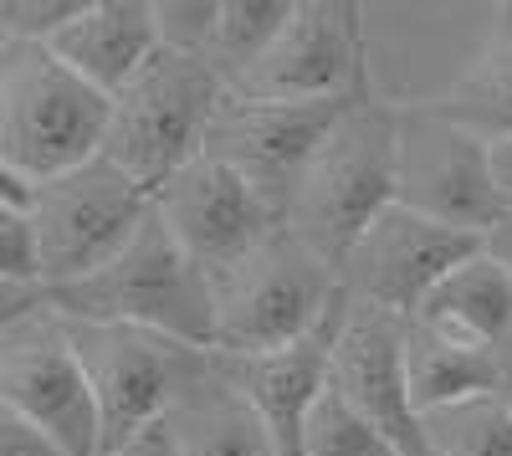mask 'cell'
Listing matches in <instances>:
<instances>
[{
	"label": "cell",
	"mask_w": 512,
	"mask_h": 456,
	"mask_svg": "<svg viewBox=\"0 0 512 456\" xmlns=\"http://www.w3.org/2000/svg\"><path fill=\"white\" fill-rule=\"evenodd\" d=\"M482 236L451 231L431 216L410 211V205H384V211L364 226V236L349 246V257L338 262V287L349 303L415 318L425 293L472 252H482Z\"/></svg>",
	"instance_id": "11"
},
{
	"label": "cell",
	"mask_w": 512,
	"mask_h": 456,
	"mask_svg": "<svg viewBox=\"0 0 512 456\" xmlns=\"http://www.w3.org/2000/svg\"><path fill=\"white\" fill-rule=\"evenodd\" d=\"M154 21H159V47L164 52L210 57L221 0H154Z\"/></svg>",
	"instance_id": "24"
},
{
	"label": "cell",
	"mask_w": 512,
	"mask_h": 456,
	"mask_svg": "<svg viewBox=\"0 0 512 456\" xmlns=\"http://www.w3.org/2000/svg\"><path fill=\"white\" fill-rule=\"evenodd\" d=\"M328 385L364 421H374L390 436L400 456H425L420 416L410 405V380H405V318L344 298L328 354Z\"/></svg>",
	"instance_id": "14"
},
{
	"label": "cell",
	"mask_w": 512,
	"mask_h": 456,
	"mask_svg": "<svg viewBox=\"0 0 512 456\" xmlns=\"http://www.w3.org/2000/svg\"><path fill=\"white\" fill-rule=\"evenodd\" d=\"M0 405L47 431L67 456H98V400L88 385V369L77 359L67 334V318L52 308H36L0 339Z\"/></svg>",
	"instance_id": "10"
},
{
	"label": "cell",
	"mask_w": 512,
	"mask_h": 456,
	"mask_svg": "<svg viewBox=\"0 0 512 456\" xmlns=\"http://www.w3.org/2000/svg\"><path fill=\"white\" fill-rule=\"evenodd\" d=\"M88 0H6L0 6V31L16 41H52L62 26L82 16Z\"/></svg>",
	"instance_id": "25"
},
{
	"label": "cell",
	"mask_w": 512,
	"mask_h": 456,
	"mask_svg": "<svg viewBox=\"0 0 512 456\" xmlns=\"http://www.w3.org/2000/svg\"><path fill=\"white\" fill-rule=\"evenodd\" d=\"M395 200L482 241L507 216L492 180V144L441 118L431 103H400Z\"/></svg>",
	"instance_id": "8"
},
{
	"label": "cell",
	"mask_w": 512,
	"mask_h": 456,
	"mask_svg": "<svg viewBox=\"0 0 512 456\" xmlns=\"http://www.w3.org/2000/svg\"><path fill=\"white\" fill-rule=\"evenodd\" d=\"M425 456H512V395H472L420 416Z\"/></svg>",
	"instance_id": "21"
},
{
	"label": "cell",
	"mask_w": 512,
	"mask_h": 456,
	"mask_svg": "<svg viewBox=\"0 0 512 456\" xmlns=\"http://www.w3.org/2000/svg\"><path fill=\"white\" fill-rule=\"evenodd\" d=\"M349 103H256L226 93L216 123H210L205 154L231 164V170L262 195V205L287 226L297 180L313 164L318 144L338 123Z\"/></svg>",
	"instance_id": "12"
},
{
	"label": "cell",
	"mask_w": 512,
	"mask_h": 456,
	"mask_svg": "<svg viewBox=\"0 0 512 456\" xmlns=\"http://www.w3.org/2000/svg\"><path fill=\"white\" fill-rule=\"evenodd\" d=\"M36 308H47V287H41V282H6V277H0V339H6L21 318H31Z\"/></svg>",
	"instance_id": "28"
},
{
	"label": "cell",
	"mask_w": 512,
	"mask_h": 456,
	"mask_svg": "<svg viewBox=\"0 0 512 456\" xmlns=\"http://www.w3.org/2000/svg\"><path fill=\"white\" fill-rule=\"evenodd\" d=\"M395 154H400V103L359 98L338 113L313 164L297 180L287 231L318 252L333 272L349 257L364 226L395 205Z\"/></svg>",
	"instance_id": "2"
},
{
	"label": "cell",
	"mask_w": 512,
	"mask_h": 456,
	"mask_svg": "<svg viewBox=\"0 0 512 456\" xmlns=\"http://www.w3.org/2000/svg\"><path fill=\"white\" fill-rule=\"evenodd\" d=\"M405 380H410L415 416H425L436 405L472 400V395H512L507 359L497 349L456 344L415 318H405Z\"/></svg>",
	"instance_id": "18"
},
{
	"label": "cell",
	"mask_w": 512,
	"mask_h": 456,
	"mask_svg": "<svg viewBox=\"0 0 512 456\" xmlns=\"http://www.w3.org/2000/svg\"><path fill=\"white\" fill-rule=\"evenodd\" d=\"M47 308L72 323H128L216 354L210 277L180 252V241L164 231L159 216H149L144 231L93 277L52 287Z\"/></svg>",
	"instance_id": "3"
},
{
	"label": "cell",
	"mask_w": 512,
	"mask_h": 456,
	"mask_svg": "<svg viewBox=\"0 0 512 456\" xmlns=\"http://www.w3.org/2000/svg\"><path fill=\"white\" fill-rule=\"evenodd\" d=\"M0 36H6V31H0ZM26 200H31V195H26L6 170H0V205H11V211H26Z\"/></svg>",
	"instance_id": "32"
},
{
	"label": "cell",
	"mask_w": 512,
	"mask_h": 456,
	"mask_svg": "<svg viewBox=\"0 0 512 456\" xmlns=\"http://www.w3.org/2000/svg\"><path fill=\"white\" fill-rule=\"evenodd\" d=\"M415 323L436 328V334L472 344V349H507L512 344V272L487 252H472L466 262H456L425 303L415 308Z\"/></svg>",
	"instance_id": "17"
},
{
	"label": "cell",
	"mask_w": 512,
	"mask_h": 456,
	"mask_svg": "<svg viewBox=\"0 0 512 456\" xmlns=\"http://www.w3.org/2000/svg\"><path fill=\"white\" fill-rule=\"evenodd\" d=\"M149 216H154V195L103 154L52 185H36L26 200L36 282L52 293V287L93 277L144 231Z\"/></svg>",
	"instance_id": "7"
},
{
	"label": "cell",
	"mask_w": 512,
	"mask_h": 456,
	"mask_svg": "<svg viewBox=\"0 0 512 456\" xmlns=\"http://www.w3.org/2000/svg\"><path fill=\"white\" fill-rule=\"evenodd\" d=\"M0 456H67L41 426L16 416L11 405H0Z\"/></svg>",
	"instance_id": "27"
},
{
	"label": "cell",
	"mask_w": 512,
	"mask_h": 456,
	"mask_svg": "<svg viewBox=\"0 0 512 456\" xmlns=\"http://www.w3.org/2000/svg\"><path fill=\"white\" fill-rule=\"evenodd\" d=\"M492 180H497V195L512 211V134L507 139H492Z\"/></svg>",
	"instance_id": "30"
},
{
	"label": "cell",
	"mask_w": 512,
	"mask_h": 456,
	"mask_svg": "<svg viewBox=\"0 0 512 456\" xmlns=\"http://www.w3.org/2000/svg\"><path fill=\"white\" fill-rule=\"evenodd\" d=\"M303 456H400V451H395V441L384 436L374 421H364L359 410L328 385L318 395V405L308 410Z\"/></svg>",
	"instance_id": "23"
},
{
	"label": "cell",
	"mask_w": 512,
	"mask_h": 456,
	"mask_svg": "<svg viewBox=\"0 0 512 456\" xmlns=\"http://www.w3.org/2000/svg\"><path fill=\"white\" fill-rule=\"evenodd\" d=\"M226 93L231 88L205 57H185V52L159 47L144 62V72L128 82L123 93H113L103 159L118 164L128 180L154 195L164 180H175L190 159L205 154L210 123H216Z\"/></svg>",
	"instance_id": "5"
},
{
	"label": "cell",
	"mask_w": 512,
	"mask_h": 456,
	"mask_svg": "<svg viewBox=\"0 0 512 456\" xmlns=\"http://www.w3.org/2000/svg\"><path fill=\"white\" fill-rule=\"evenodd\" d=\"M425 103H431L441 118L472 129L487 144L512 134V0H502V6L492 11L487 36L472 52V62Z\"/></svg>",
	"instance_id": "19"
},
{
	"label": "cell",
	"mask_w": 512,
	"mask_h": 456,
	"mask_svg": "<svg viewBox=\"0 0 512 456\" xmlns=\"http://www.w3.org/2000/svg\"><path fill=\"white\" fill-rule=\"evenodd\" d=\"M0 277L6 282H36V252H31L26 211H6V205H0Z\"/></svg>",
	"instance_id": "26"
},
{
	"label": "cell",
	"mask_w": 512,
	"mask_h": 456,
	"mask_svg": "<svg viewBox=\"0 0 512 456\" xmlns=\"http://www.w3.org/2000/svg\"><path fill=\"white\" fill-rule=\"evenodd\" d=\"M210 303H216V354L246 359L277 354L323 328L344 303V287L318 252L282 226L256 252L210 277Z\"/></svg>",
	"instance_id": "4"
},
{
	"label": "cell",
	"mask_w": 512,
	"mask_h": 456,
	"mask_svg": "<svg viewBox=\"0 0 512 456\" xmlns=\"http://www.w3.org/2000/svg\"><path fill=\"white\" fill-rule=\"evenodd\" d=\"M6 211H11V205H6Z\"/></svg>",
	"instance_id": "34"
},
{
	"label": "cell",
	"mask_w": 512,
	"mask_h": 456,
	"mask_svg": "<svg viewBox=\"0 0 512 456\" xmlns=\"http://www.w3.org/2000/svg\"><path fill=\"white\" fill-rule=\"evenodd\" d=\"M502 359H507V380H512V344H507V349H502Z\"/></svg>",
	"instance_id": "33"
},
{
	"label": "cell",
	"mask_w": 512,
	"mask_h": 456,
	"mask_svg": "<svg viewBox=\"0 0 512 456\" xmlns=\"http://www.w3.org/2000/svg\"><path fill=\"white\" fill-rule=\"evenodd\" d=\"M67 334L77 344V359L88 369V385L98 400V431L103 451H123L144 431L164 426L175 410L216 375V354L149 334V328L128 323H72Z\"/></svg>",
	"instance_id": "6"
},
{
	"label": "cell",
	"mask_w": 512,
	"mask_h": 456,
	"mask_svg": "<svg viewBox=\"0 0 512 456\" xmlns=\"http://www.w3.org/2000/svg\"><path fill=\"white\" fill-rule=\"evenodd\" d=\"M154 216L205 277L226 272L231 262L256 252L272 231H282V221L262 205V195L231 164L210 154L190 159L175 180H164L154 190Z\"/></svg>",
	"instance_id": "13"
},
{
	"label": "cell",
	"mask_w": 512,
	"mask_h": 456,
	"mask_svg": "<svg viewBox=\"0 0 512 456\" xmlns=\"http://www.w3.org/2000/svg\"><path fill=\"white\" fill-rule=\"evenodd\" d=\"M338 313H344V303H338ZM338 313L323 328H313L308 339H297V344H287L277 354H246V359L216 354L221 385L256 416L272 456H303L308 410L328 390V354H333Z\"/></svg>",
	"instance_id": "15"
},
{
	"label": "cell",
	"mask_w": 512,
	"mask_h": 456,
	"mask_svg": "<svg viewBox=\"0 0 512 456\" xmlns=\"http://www.w3.org/2000/svg\"><path fill=\"white\" fill-rule=\"evenodd\" d=\"M169 431H175L180 456H272L256 416L221 385V375H210L169 416Z\"/></svg>",
	"instance_id": "20"
},
{
	"label": "cell",
	"mask_w": 512,
	"mask_h": 456,
	"mask_svg": "<svg viewBox=\"0 0 512 456\" xmlns=\"http://www.w3.org/2000/svg\"><path fill=\"white\" fill-rule=\"evenodd\" d=\"M256 103H359L369 88L364 11L354 0H297L282 36L231 88Z\"/></svg>",
	"instance_id": "9"
},
{
	"label": "cell",
	"mask_w": 512,
	"mask_h": 456,
	"mask_svg": "<svg viewBox=\"0 0 512 456\" xmlns=\"http://www.w3.org/2000/svg\"><path fill=\"white\" fill-rule=\"evenodd\" d=\"M113 98L77 77L47 41L0 36V170L26 195L93 164Z\"/></svg>",
	"instance_id": "1"
},
{
	"label": "cell",
	"mask_w": 512,
	"mask_h": 456,
	"mask_svg": "<svg viewBox=\"0 0 512 456\" xmlns=\"http://www.w3.org/2000/svg\"><path fill=\"white\" fill-rule=\"evenodd\" d=\"M108 456H180V446H175V431H169V421H164V426L144 431L139 441H128L123 451H108Z\"/></svg>",
	"instance_id": "29"
},
{
	"label": "cell",
	"mask_w": 512,
	"mask_h": 456,
	"mask_svg": "<svg viewBox=\"0 0 512 456\" xmlns=\"http://www.w3.org/2000/svg\"><path fill=\"white\" fill-rule=\"evenodd\" d=\"M487 252H492V257L512 272V211H507V216H502V221L487 231Z\"/></svg>",
	"instance_id": "31"
},
{
	"label": "cell",
	"mask_w": 512,
	"mask_h": 456,
	"mask_svg": "<svg viewBox=\"0 0 512 456\" xmlns=\"http://www.w3.org/2000/svg\"><path fill=\"white\" fill-rule=\"evenodd\" d=\"M47 47L88 77L98 93H123L144 72V62L159 52V21L154 0H88L72 26H62Z\"/></svg>",
	"instance_id": "16"
},
{
	"label": "cell",
	"mask_w": 512,
	"mask_h": 456,
	"mask_svg": "<svg viewBox=\"0 0 512 456\" xmlns=\"http://www.w3.org/2000/svg\"><path fill=\"white\" fill-rule=\"evenodd\" d=\"M297 0H221V21H216V41H210V67L221 72L226 88L256 67L272 41L282 36V26L292 21Z\"/></svg>",
	"instance_id": "22"
}]
</instances>
